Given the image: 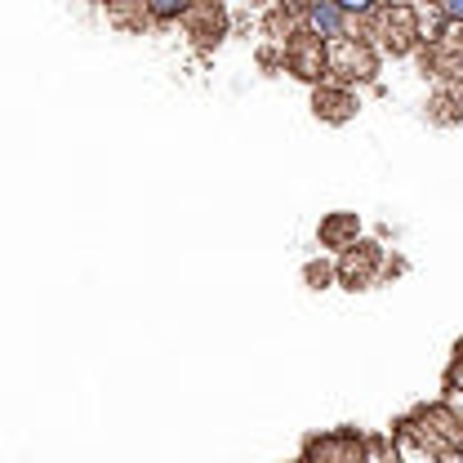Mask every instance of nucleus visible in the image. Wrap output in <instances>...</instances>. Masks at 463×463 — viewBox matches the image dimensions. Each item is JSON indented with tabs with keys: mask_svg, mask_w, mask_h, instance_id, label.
<instances>
[{
	"mask_svg": "<svg viewBox=\"0 0 463 463\" xmlns=\"http://www.w3.org/2000/svg\"><path fill=\"white\" fill-rule=\"evenodd\" d=\"M303 32H307L312 41H321L326 50L352 36V32H347V14L339 0H312V5L303 9Z\"/></svg>",
	"mask_w": 463,
	"mask_h": 463,
	"instance_id": "obj_1",
	"label": "nucleus"
},
{
	"mask_svg": "<svg viewBox=\"0 0 463 463\" xmlns=\"http://www.w3.org/2000/svg\"><path fill=\"white\" fill-rule=\"evenodd\" d=\"M326 58H330V71L339 76V85L374 76V54H370V45H365V36H361V32H356V36H347V41H339V45H330Z\"/></svg>",
	"mask_w": 463,
	"mask_h": 463,
	"instance_id": "obj_2",
	"label": "nucleus"
},
{
	"mask_svg": "<svg viewBox=\"0 0 463 463\" xmlns=\"http://www.w3.org/2000/svg\"><path fill=\"white\" fill-rule=\"evenodd\" d=\"M286 58H289V67H294L298 76H307V80H317V76H326V71H330V58H326V45H321V41H312L307 32H298V36L289 41Z\"/></svg>",
	"mask_w": 463,
	"mask_h": 463,
	"instance_id": "obj_3",
	"label": "nucleus"
},
{
	"mask_svg": "<svg viewBox=\"0 0 463 463\" xmlns=\"http://www.w3.org/2000/svg\"><path fill=\"white\" fill-rule=\"evenodd\" d=\"M352 108H356V99H352V90L339 85V80H330V85L317 90V116H326V120H344V116H352Z\"/></svg>",
	"mask_w": 463,
	"mask_h": 463,
	"instance_id": "obj_4",
	"label": "nucleus"
},
{
	"mask_svg": "<svg viewBox=\"0 0 463 463\" xmlns=\"http://www.w3.org/2000/svg\"><path fill=\"white\" fill-rule=\"evenodd\" d=\"M450 32V23L441 18V5H419L414 9V41L419 45H441Z\"/></svg>",
	"mask_w": 463,
	"mask_h": 463,
	"instance_id": "obj_5",
	"label": "nucleus"
},
{
	"mask_svg": "<svg viewBox=\"0 0 463 463\" xmlns=\"http://www.w3.org/2000/svg\"><path fill=\"white\" fill-rule=\"evenodd\" d=\"M147 18H156V23L187 18V5H183V0H152V5H147Z\"/></svg>",
	"mask_w": 463,
	"mask_h": 463,
	"instance_id": "obj_6",
	"label": "nucleus"
},
{
	"mask_svg": "<svg viewBox=\"0 0 463 463\" xmlns=\"http://www.w3.org/2000/svg\"><path fill=\"white\" fill-rule=\"evenodd\" d=\"M441 419H446V450H459L463 455V419L455 410H441Z\"/></svg>",
	"mask_w": 463,
	"mask_h": 463,
	"instance_id": "obj_7",
	"label": "nucleus"
},
{
	"mask_svg": "<svg viewBox=\"0 0 463 463\" xmlns=\"http://www.w3.org/2000/svg\"><path fill=\"white\" fill-rule=\"evenodd\" d=\"M344 232H352V236H356V223H352L347 214H339V219H330V223L321 228V236H326V241H335V236H344Z\"/></svg>",
	"mask_w": 463,
	"mask_h": 463,
	"instance_id": "obj_8",
	"label": "nucleus"
},
{
	"mask_svg": "<svg viewBox=\"0 0 463 463\" xmlns=\"http://www.w3.org/2000/svg\"><path fill=\"white\" fill-rule=\"evenodd\" d=\"M441 18L450 27H463V0H441Z\"/></svg>",
	"mask_w": 463,
	"mask_h": 463,
	"instance_id": "obj_9",
	"label": "nucleus"
},
{
	"mask_svg": "<svg viewBox=\"0 0 463 463\" xmlns=\"http://www.w3.org/2000/svg\"><path fill=\"white\" fill-rule=\"evenodd\" d=\"M441 463H463V455H459V450H446V455H441Z\"/></svg>",
	"mask_w": 463,
	"mask_h": 463,
	"instance_id": "obj_10",
	"label": "nucleus"
},
{
	"mask_svg": "<svg viewBox=\"0 0 463 463\" xmlns=\"http://www.w3.org/2000/svg\"><path fill=\"white\" fill-rule=\"evenodd\" d=\"M455 388H463V361H459V370H455V379H450Z\"/></svg>",
	"mask_w": 463,
	"mask_h": 463,
	"instance_id": "obj_11",
	"label": "nucleus"
},
{
	"mask_svg": "<svg viewBox=\"0 0 463 463\" xmlns=\"http://www.w3.org/2000/svg\"><path fill=\"white\" fill-rule=\"evenodd\" d=\"M455 76H463V54H455Z\"/></svg>",
	"mask_w": 463,
	"mask_h": 463,
	"instance_id": "obj_12",
	"label": "nucleus"
},
{
	"mask_svg": "<svg viewBox=\"0 0 463 463\" xmlns=\"http://www.w3.org/2000/svg\"><path fill=\"white\" fill-rule=\"evenodd\" d=\"M352 463H370V459H365V455H356V459H352Z\"/></svg>",
	"mask_w": 463,
	"mask_h": 463,
	"instance_id": "obj_13",
	"label": "nucleus"
}]
</instances>
